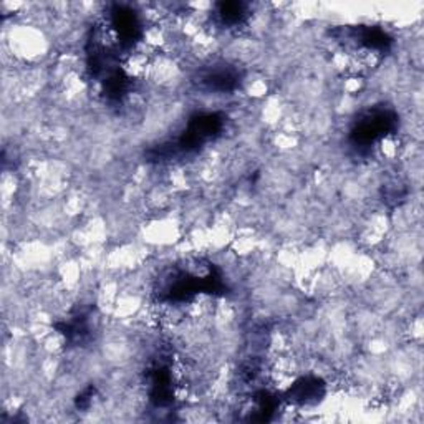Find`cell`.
<instances>
[{
	"label": "cell",
	"mask_w": 424,
	"mask_h": 424,
	"mask_svg": "<svg viewBox=\"0 0 424 424\" xmlns=\"http://www.w3.org/2000/svg\"><path fill=\"white\" fill-rule=\"evenodd\" d=\"M398 118L390 109H375L367 113L352 130V141L357 148H368L385 138L396 128Z\"/></svg>",
	"instance_id": "1"
},
{
	"label": "cell",
	"mask_w": 424,
	"mask_h": 424,
	"mask_svg": "<svg viewBox=\"0 0 424 424\" xmlns=\"http://www.w3.org/2000/svg\"><path fill=\"white\" fill-rule=\"evenodd\" d=\"M216 13L222 25H239L247 17V6L242 2H221Z\"/></svg>",
	"instance_id": "2"
},
{
	"label": "cell",
	"mask_w": 424,
	"mask_h": 424,
	"mask_svg": "<svg viewBox=\"0 0 424 424\" xmlns=\"http://www.w3.org/2000/svg\"><path fill=\"white\" fill-rule=\"evenodd\" d=\"M204 83L211 90L231 91L234 90L237 85V75L234 71L222 68V70H216L204 76Z\"/></svg>",
	"instance_id": "3"
}]
</instances>
